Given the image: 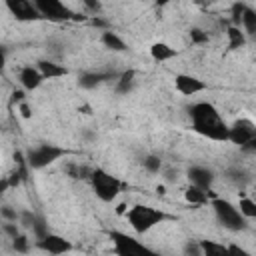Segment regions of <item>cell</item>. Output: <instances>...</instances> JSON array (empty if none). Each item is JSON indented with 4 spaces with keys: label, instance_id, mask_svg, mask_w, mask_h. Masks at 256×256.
Listing matches in <instances>:
<instances>
[{
    "label": "cell",
    "instance_id": "cell-37",
    "mask_svg": "<svg viewBox=\"0 0 256 256\" xmlns=\"http://www.w3.org/2000/svg\"><path fill=\"white\" fill-rule=\"evenodd\" d=\"M160 172L164 174V178H166L168 182H176V180H178V170H174V168H162Z\"/></svg>",
    "mask_w": 256,
    "mask_h": 256
},
{
    "label": "cell",
    "instance_id": "cell-13",
    "mask_svg": "<svg viewBox=\"0 0 256 256\" xmlns=\"http://www.w3.org/2000/svg\"><path fill=\"white\" fill-rule=\"evenodd\" d=\"M118 74L120 72H114V70H86L78 76V86L82 90H94L104 82L116 80Z\"/></svg>",
    "mask_w": 256,
    "mask_h": 256
},
{
    "label": "cell",
    "instance_id": "cell-7",
    "mask_svg": "<svg viewBox=\"0 0 256 256\" xmlns=\"http://www.w3.org/2000/svg\"><path fill=\"white\" fill-rule=\"evenodd\" d=\"M228 142L238 146L240 150L254 152L256 148V124L252 118H236L232 124H228Z\"/></svg>",
    "mask_w": 256,
    "mask_h": 256
},
{
    "label": "cell",
    "instance_id": "cell-2",
    "mask_svg": "<svg viewBox=\"0 0 256 256\" xmlns=\"http://www.w3.org/2000/svg\"><path fill=\"white\" fill-rule=\"evenodd\" d=\"M124 216H126L128 226L136 234H148L150 230H154L156 226H160V224H164L166 220L172 218L162 208H156V206H150V204H134L124 212Z\"/></svg>",
    "mask_w": 256,
    "mask_h": 256
},
{
    "label": "cell",
    "instance_id": "cell-38",
    "mask_svg": "<svg viewBox=\"0 0 256 256\" xmlns=\"http://www.w3.org/2000/svg\"><path fill=\"white\" fill-rule=\"evenodd\" d=\"M24 100H26V96H24V90H14V92H12V102L20 104V102H24Z\"/></svg>",
    "mask_w": 256,
    "mask_h": 256
},
{
    "label": "cell",
    "instance_id": "cell-30",
    "mask_svg": "<svg viewBox=\"0 0 256 256\" xmlns=\"http://www.w3.org/2000/svg\"><path fill=\"white\" fill-rule=\"evenodd\" d=\"M182 256H202V250H200V242L198 240H186L182 244Z\"/></svg>",
    "mask_w": 256,
    "mask_h": 256
},
{
    "label": "cell",
    "instance_id": "cell-36",
    "mask_svg": "<svg viewBox=\"0 0 256 256\" xmlns=\"http://www.w3.org/2000/svg\"><path fill=\"white\" fill-rule=\"evenodd\" d=\"M18 112H20V116L22 118H32V108H30V104H28V100H24V102H20L18 104Z\"/></svg>",
    "mask_w": 256,
    "mask_h": 256
},
{
    "label": "cell",
    "instance_id": "cell-1",
    "mask_svg": "<svg viewBox=\"0 0 256 256\" xmlns=\"http://www.w3.org/2000/svg\"><path fill=\"white\" fill-rule=\"evenodd\" d=\"M188 118H190L192 130L202 138L212 142H228V122L212 102L200 100L190 104Z\"/></svg>",
    "mask_w": 256,
    "mask_h": 256
},
{
    "label": "cell",
    "instance_id": "cell-22",
    "mask_svg": "<svg viewBox=\"0 0 256 256\" xmlns=\"http://www.w3.org/2000/svg\"><path fill=\"white\" fill-rule=\"evenodd\" d=\"M240 28L246 36H254L256 34V8L246 4L242 16H240Z\"/></svg>",
    "mask_w": 256,
    "mask_h": 256
},
{
    "label": "cell",
    "instance_id": "cell-39",
    "mask_svg": "<svg viewBox=\"0 0 256 256\" xmlns=\"http://www.w3.org/2000/svg\"><path fill=\"white\" fill-rule=\"evenodd\" d=\"M6 56H8V54H6V48L0 44V72H2L4 66H6Z\"/></svg>",
    "mask_w": 256,
    "mask_h": 256
},
{
    "label": "cell",
    "instance_id": "cell-9",
    "mask_svg": "<svg viewBox=\"0 0 256 256\" xmlns=\"http://www.w3.org/2000/svg\"><path fill=\"white\" fill-rule=\"evenodd\" d=\"M34 246H36L40 252L48 254V256H66V254H70L72 248H74L68 238H64V236H60V234H56V232H50V234H46V236L40 238V240H34Z\"/></svg>",
    "mask_w": 256,
    "mask_h": 256
},
{
    "label": "cell",
    "instance_id": "cell-6",
    "mask_svg": "<svg viewBox=\"0 0 256 256\" xmlns=\"http://www.w3.org/2000/svg\"><path fill=\"white\" fill-rule=\"evenodd\" d=\"M112 252L116 256H160L156 250H152L148 244L138 240L136 236L122 232V230H110L108 232Z\"/></svg>",
    "mask_w": 256,
    "mask_h": 256
},
{
    "label": "cell",
    "instance_id": "cell-19",
    "mask_svg": "<svg viewBox=\"0 0 256 256\" xmlns=\"http://www.w3.org/2000/svg\"><path fill=\"white\" fill-rule=\"evenodd\" d=\"M184 200L188 204H192V206H206V204H210L212 194L206 192V190H200V188H196L192 184H188L186 190H184Z\"/></svg>",
    "mask_w": 256,
    "mask_h": 256
},
{
    "label": "cell",
    "instance_id": "cell-20",
    "mask_svg": "<svg viewBox=\"0 0 256 256\" xmlns=\"http://www.w3.org/2000/svg\"><path fill=\"white\" fill-rule=\"evenodd\" d=\"M100 42H102L104 48H108V50H112V52H126V50H128V44L122 40V36H118V34L112 32V30H102Z\"/></svg>",
    "mask_w": 256,
    "mask_h": 256
},
{
    "label": "cell",
    "instance_id": "cell-18",
    "mask_svg": "<svg viewBox=\"0 0 256 256\" xmlns=\"http://www.w3.org/2000/svg\"><path fill=\"white\" fill-rule=\"evenodd\" d=\"M150 56H152L154 62H168V60H172V58L178 56V50L172 48L166 42H154L150 46Z\"/></svg>",
    "mask_w": 256,
    "mask_h": 256
},
{
    "label": "cell",
    "instance_id": "cell-17",
    "mask_svg": "<svg viewBox=\"0 0 256 256\" xmlns=\"http://www.w3.org/2000/svg\"><path fill=\"white\" fill-rule=\"evenodd\" d=\"M134 86H136V72L134 70H122L118 76H116V80H114V92L118 94V96H126V94H130L132 90H134Z\"/></svg>",
    "mask_w": 256,
    "mask_h": 256
},
{
    "label": "cell",
    "instance_id": "cell-10",
    "mask_svg": "<svg viewBox=\"0 0 256 256\" xmlns=\"http://www.w3.org/2000/svg\"><path fill=\"white\" fill-rule=\"evenodd\" d=\"M4 6L8 10V14L18 22H36V20H40V14H38L34 2H30V0H6Z\"/></svg>",
    "mask_w": 256,
    "mask_h": 256
},
{
    "label": "cell",
    "instance_id": "cell-11",
    "mask_svg": "<svg viewBox=\"0 0 256 256\" xmlns=\"http://www.w3.org/2000/svg\"><path fill=\"white\" fill-rule=\"evenodd\" d=\"M186 178L192 186L200 188V190H206V192H212V186L216 182V174L212 168L208 166H202V164H192L188 170H186Z\"/></svg>",
    "mask_w": 256,
    "mask_h": 256
},
{
    "label": "cell",
    "instance_id": "cell-33",
    "mask_svg": "<svg viewBox=\"0 0 256 256\" xmlns=\"http://www.w3.org/2000/svg\"><path fill=\"white\" fill-rule=\"evenodd\" d=\"M0 216L4 218V222H16L18 224V212L12 206H0Z\"/></svg>",
    "mask_w": 256,
    "mask_h": 256
},
{
    "label": "cell",
    "instance_id": "cell-12",
    "mask_svg": "<svg viewBox=\"0 0 256 256\" xmlns=\"http://www.w3.org/2000/svg\"><path fill=\"white\" fill-rule=\"evenodd\" d=\"M174 88H176V92L182 94V96H196V94L204 92L208 86H206V82L200 80L198 76L180 72V74L174 76Z\"/></svg>",
    "mask_w": 256,
    "mask_h": 256
},
{
    "label": "cell",
    "instance_id": "cell-8",
    "mask_svg": "<svg viewBox=\"0 0 256 256\" xmlns=\"http://www.w3.org/2000/svg\"><path fill=\"white\" fill-rule=\"evenodd\" d=\"M34 6L38 10V14H40V20H48V22H70V20L82 18L68 4H64L60 0H34Z\"/></svg>",
    "mask_w": 256,
    "mask_h": 256
},
{
    "label": "cell",
    "instance_id": "cell-25",
    "mask_svg": "<svg viewBox=\"0 0 256 256\" xmlns=\"http://www.w3.org/2000/svg\"><path fill=\"white\" fill-rule=\"evenodd\" d=\"M236 208H238V212H240L246 220H254V218H256V202H254V198L242 196L240 202L236 204Z\"/></svg>",
    "mask_w": 256,
    "mask_h": 256
},
{
    "label": "cell",
    "instance_id": "cell-35",
    "mask_svg": "<svg viewBox=\"0 0 256 256\" xmlns=\"http://www.w3.org/2000/svg\"><path fill=\"white\" fill-rule=\"evenodd\" d=\"M82 6H84L86 10H90L94 16L102 10V4H100V2H94V0H82Z\"/></svg>",
    "mask_w": 256,
    "mask_h": 256
},
{
    "label": "cell",
    "instance_id": "cell-3",
    "mask_svg": "<svg viewBox=\"0 0 256 256\" xmlns=\"http://www.w3.org/2000/svg\"><path fill=\"white\" fill-rule=\"evenodd\" d=\"M88 184H90L94 196L104 204H112L124 188V182L118 176H114L112 172H108L106 168H100V166L90 170Z\"/></svg>",
    "mask_w": 256,
    "mask_h": 256
},
{
    "label": "cell",
    "instance_id": "cell-14",
    "mask_svg": "<svg viewBox=\"0 0 256 256\" xmlns=\"http://www.w3.org/2000/svg\"><path fill=\"white\" fill-rule=\"evenodd\" d=\"M18 82H20L22 90L34 92V90H38V88L44 84V78H42V74L38 72L36 66L26 64V66H22L20 72H18Z\"/></svg>",
    "mask_w": 256,
    "mask_h": 256
},
{
    "label": "cell",
    "instance_id": "cell-32",
    "mask_svg": "<svg viewBox=\"0 0 256 256\" xmlns=\"http://www.w3.org/2000/svg\"><path fill=\"white\" fill-rule=\"evenodd\" d=\"M228 256H252V252L248 248H244L242 244L228 242Z\"/></svg>",
    "mask_w": 256,
    "mask_h": 256
},
{
    "label": "cell",
    "instance_id": "cell-31",
    "mask_svg": "<svg viewBox=\"0 0 256 256\" xmlns=\"http://www.w3.org/2000/svg\"><path fill=\"white\" fill-rule=\"evenodd\" d=\"M190 40L194 44H206L208 42V32H204L198 26H194V28H190Z\"/></svg>",
    "mask_w": 256,
    "mask_h": 256
},
{
    "label": "cell",
    "instance_id": "cell-21",
    "mask_svg": "<svg viewBox=\"0 0 256 256\" xmlns=\"http://www.w3.org/2000/svg\"><path fill=\"white\" fill-rule=\"evenodd\" d=\"M198 242H200L202 256H228V244H224V242L210 240V238H204Z\"/></svg>",
    "mask_w": 256,
    "mask_h": 256
},
{
    "label": "cell",
    "instance_id": "cell-16",
    "mask_svg": "<svg viewBox=\"0 0 256 256\" xmlns=\"http://www.w3.org/2000/svg\"><path fill=\"white\" fill-rule=\"evenodd\" d=\"M224 178L232 184V186H236V188H240V190H244L250 182H252V174H250V170H246L244 166H230V168H226L224 170Z\"/></svg>",
    "mask_w": 256,
    "mask_h": 256
},
{
    "label": "cell",
    "instance_id": "cell-27",
    "mask_svg": "<svg viewBox=\"0 0 256 256\" xmlns=\"http://www.w3.org/2000/svg\"><path fill=\"white\" fill-rule=\"evenodd\" d=\"M90 166H86V164H68L66 166V172L72 176V178H76V180H88V176H90Z\"/></svg>",
    "mask_w": 256,
    "mask_h": 256
},
{
    "label": "cell",
    "instance_id": "cell-5",
    "mask_svg": "<svg viewBox=\"0 0 256 256\" xmlns=\"http://www.w3.org/2000/svg\"><path fill=\"white\" fill-rule=\"evenodd\" d=\"M210 208L214 212L216 222L230 232H242L248 226V220L238 212L236 204H232L228 198H220V196H212L210 200Z\"/></svg>",
    "mask_w": 256,
    "mask_h": 256
},
{
    "label": "cell",
    "instance_id": "cell-29",
    "mask_svg": "<svg viewBox=\"0 0 256 256\" xmlns=\"http://www.w3.org/2000/svg\"><path fill=\"white\" fill-rule=\"evenodd\" d=\"M246 8V2H234L230 6V26H238L240 28V16Z\"/></svg>",
    "mask_w": 256,
    "mask_h": 256
},
{
    "label": "cell",
    "instance_id": "cell-26",
    "mask_svg": "<svg viewBox=\"0 0 256 256\" xmlns=\"http://www.w3.org/2000/svg\"><path fill=\"white\" fill-rule=\"evenodd\" d=\"M142 166L148 174H160V170L164 168V162L158 154H146L144 160H142Z\"/></svg>",
    "mask_w": 256,
    "mask_h": 256
},
{
    "label": "cell",
    "instance_id": "cell-4",
    "mask_svg": "<svg viewBox=\"0 0 256 256\" xmlns=\"http://www.w3.org/2000/svg\"><path fill=\"white\" fill-rule=\"evenodd\" d=\"M64 156H68V150L58 146V144H50V142H40L36 146H30L24 152V162L30 170H44L48 166H52L54 162L62 160Z\"/></svg>",
    "mask_w": 256,
    "mask_h": 256
},
{
    "label": "cell",
    "instance_id": "cell-15",
    "mask_svg": "<svg viewBox=\"0 0 256 256\" xmlns=\"http://www.w3.org/2000/svg\"><path fill=\"white\" fill-rule=\"evenodd\" d=\"M36 68L38 72L42 74L44 80H56V78H64L68 76V68L56 60H48V58H42L36 62Z\"/></svg>",
    "mask_w": 256,
    "mask_h": 256
},
{
    "label": "cell",
    "instance_id": "cell-28",
    "mask_svg": "<svg viewBox=\"0 0 256 256\" xmlns=\"http://www.w3.org/2000/svg\"><path fill=\"white\" fill-rule=\"evenodd\" d=\"M12 242V250H16L18 254H28V250H30V238L24 234V232H20L16 238H12L10 240Z\"/></svg>",
    "mask_w": 256,
    "mask_h": 256
},
{
    "label": "cell",
    "instance_id": "cell-24",
    "mask_svg": "<svg viewBox=\"0 0 256 256\" xmlns=\"http://www.w3.org/2000/svg\"><path fill=\"white\" fill-rule=\"evenodd\" d=\"M30 232H32L34 240H40V238H44L46 234H50V226H48V220H46L42 214H36V212H34V220H32V226H30Z\"/></svg>",
    "mask_w": 256,
    "mask_h": 256
},
{
    "label": "cell",
    "instance_id": "cell-34",
    "mask_svg": "<svg viewBox=\"0 0 256 256\" xmlns=\"http://www.w3.org/2000/svg\"><path fill=\"white\" fill-rule=\"evenodd\" d=\"M0 228H2V232H4L10 240H12V238H16V236L20 234V226H18L16 222H4Z\"/></svg>",
    "mask_w": 256,
    "mask_h": 256
},
{
    "label": "cell",
    "instance_id": "cell-23",
    "mask_svg": "<svg viewBox=\"0 0 256 256\" xmlns=\"http://www.w3.org/2000/svg\"><path fill=\"white\" fill-rule=\"evenodd\" d=\"M226 40H228V48H230V50H240V48L246 46L248 36L242 32V28L228 24V28H226Z\"/></svg>",
    "mask_w": 256,
    "mask_h": 256
}]
</instances>
